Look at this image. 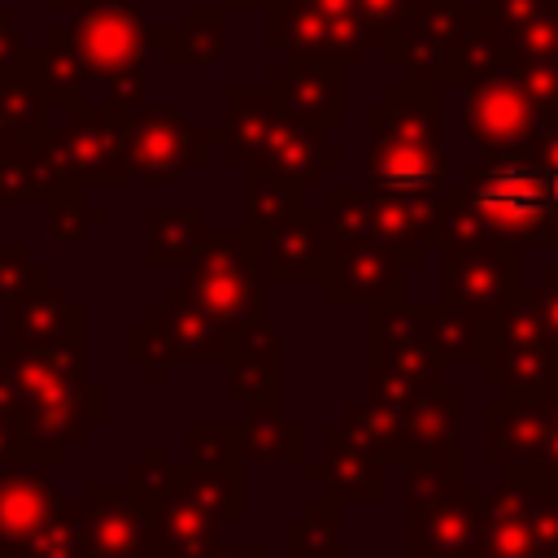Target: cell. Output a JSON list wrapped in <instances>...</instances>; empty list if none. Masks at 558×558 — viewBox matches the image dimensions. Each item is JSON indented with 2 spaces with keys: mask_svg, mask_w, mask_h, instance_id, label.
<instances>
[{
  "mask_svg": "<svg viewBox=\"0 0 558 558\" xmlns=\"http://www.w3.org/2000/svg\"><path fill=\"white\" fill-rule=\"evenodd\" d=\"M475 205L497 214V218H510V222H523V218H536L545 214L549 205V187H545V174L536 166H497L484 174L480 192H475Z\"/></svg>",
  "mask_w": 558,
  "mask_h": 558,
  "instance_id": "cell-1",
  "label": "cell"
},
{
  "mask_svg": "<svg viewBox=\"0 0 558 558\" xmlns=\"http://www.w3.org/2000/svg\"><path fill=\"white\" fill-rule=\"evenodd\" d=\"M545 187H549V205L558 209V166H554V170L545 174Z\"/></svg>",
  "mask_w": 558,
  "mask_h": 558,
  "instance_id": "cell-2",
  "label": "cell"
}]
</instances>
